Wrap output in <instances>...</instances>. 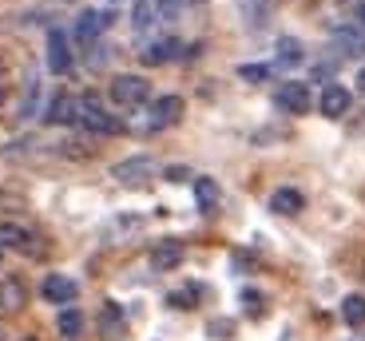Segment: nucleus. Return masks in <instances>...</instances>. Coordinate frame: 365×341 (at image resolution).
<instances>
[{
	"instance_id": "nucleus-22",
	"label": "nucleus",
	"mask_w": 365,
	"mask_h": 341,
	"mask_svg": "<svg viewBox=\"0 0 365 341\" xmlns=\"http://www.w3.org/2000/svg\"><path fill=\"white\" fill-rule=\"evenodd\" d=\"M56 325H60V337H64V341H76V337L83 333V314L68 305L64 314H60V322H56Z\"/></svg>"
},
{
	"instance_id": "nucleus-5",
	"label": "nucleus",
	"mask_w": 365,
	"mask_h": 341,
	"mask_svg": "<svg viewBox=\"0 0 365 341\" xmlns=\"http://www.w3.org/2000/svg\"><path fill=\"white\" fill-rule=\"evenodd\" d=\"M329 40L341 56H365V28L357 20H341V24L329 28Z\"/></svg>"
},
{
	"instance_id": "nucleus-10",
	"label": "nucleus",
	"mask_w": 365,
	"mask_h": 341,
	"mask_svg": "<svg viewBox=\"0 0 365 341\" xmlns=\"http://www.w3.org/2000/svg\"><path fill=\"white\" fill-rule=\"evenodd\" d=\"M24 302H28L24 282H20V278H4V282H0V314H4V318L20 314V310H24Z\"/></svg>"
},
{
	"instance_id": "nucleus-17",
	"label": "nucleus",
	"mask_w": 365,
	"mask_h": 341,
	"mask_svg": "<svg viewBox=\"0 0 365 341\" xmlns=\"http://www.w3.org/2000/svg\"><path fill=\"white\" fill-rule=\"evenodd\" d=\"M274 52H278L274 56V64L278 68H298L302 60H306V48H302V40H294V36H282Z\"/></svg>"
},
{
	"instance_id": "nucleus-34",
	"label": "nucleus",
	"mask_w": 365,
	"mask_h": 341,
	"mask_svg": "<svg viewBox=\"0 0 365 341\" xmlns=\"http://www.w3.org/2000/svg\"><path fill=\"white\" fill-rule=\"evenodd\" d=\"M357 83H361V92H365V68H361V75H357Z\"/></svg>"
},
{
	"instance_id": "nucleus-38",
	"label": "nucleus",
	"mask_w": 365,
	"mask_h": 341,
	"mask_svg": "<svg viewBox=\"0 0 365 341\" xmlns=\"http://www.w3.org/2000/svg\"><path fill=\"white\" fill-rule=\"evenodd\" d=\"M111 4H115V0H111Z\"/></svg>"
},
{
	"instance_id": "nucleus-24",
	"label": "nucleus",
	"mask_w": 365,
	"mask_h": 341,
	"mask_svg": "<svg viewBox=\"0 0 365 341\" xmlns=\"http://www.w3.org/2000/svg\"><path fill=\"white\" fill-rule=\"evenodd\" d=\"M36 95H40V80L36 75H28L24 80V103H20V115H24V120L36 111Z\"/></svg>"
},
{
	"instance_id": "nucleus-29",
	"label": "nucleus",
	"mask_w": 365,
	"mask_h": 341,
	"mask_svg": "<svg viewBox=\"0 0 365 341\" xmlns=\"http://www.w3.org/2000/svg\"><path fill=\"white\" fill-rule=\"evenodd\" d=\"M111 60V48H103V44H91V56H88V64L91 68H103Z\"/></svg>"
},
{
	"instance_id": "nucleus-3",
	"label": "nucleus",
	"mask_w": 365,
	"mask_h": 341,
	"mask_svg": "<svg viewBox=\"0 0 365 341\" xmlns=\"http://www.w3.org/2000/svg\"><path fill=\"white\" fill-rule=\"evenodd\" d=\"M155 159L151 155H135V159H123V163L111 167V179H119L123 187H143L147 179H155Z\"/></svg>"
},
{
	"instance_id": "nucleus-14",
	"label": "nucleus",
	"mask_w": 365,
	"mask_h": 341,
	"mask_svg": "<svg viewBox=\"0 0 365 341\" xmlns=\"http://www.w3.org/2000/svg\"><path fill=\"white\" fill-rule=\"evenodd\" d=\"M182 262V242H175V238H163L155 250H151V266L159 270V274H167V270H175Z\"/></svg>"
},
{
	"instance_id": "nucleus-18",
	"label": "nucleus",
	"mask_w": 365,
	"mask_h": 341,
	"mask_svg": "<svg viewBox=\"0 0 365 341\" xmlns=\"http://www.w3.org/2000/svg\"><path fill=\"white\" fill-rule=\"evenodd\" d=\"M80 120V100L72 95H56L52 107H48V123H76Z\"/></svg>"
},
{
	"instance_id": "nucleus-30",
	"label": "nucleus",
	"mask_w": 365,
	"mask_h": 341,
	"mask_svg": "<svg viewBox=\"0 0 365 341\" xmlns=\"http://www.w3.org/2000/svg\"><path fill=\"white\" fill-rule=\"evenodd\" d=\"M230 330H235L230 322H210V333H215V337H227Z\"/></svg>"
},
{
	"instance_id": "nucleus-6",
	"label": "nucleus",
	"mask_w": 365,
	"mask_h": 341,
	"mask_svg": "<svg viewBox=\"0 0 365 341\" xmlns=\"http://www.w3.org/2000/svg\"><path fill=\"white\" fill-rule=\"evenodd\" d=\"M179 120H182V100L179 95H159V100L147 107L143 127L147 131H163V127H171V123H179Z\"/></svg>"
},
{
	"instance_id": "nucleus-15",
	"label": "nucleus",
	"mask_w": 365,
	"mask_h": 341,
	"mask_svg": "<svg viewBox=\"0 0 365 341\" xmlns=\"http://www.w3.org/2000/svg\"><path fill=\"white\" fill-rule=\"evenodd\" d=\"M302 206H306V199H302V191H294V187H278V191L270 194L274 214H298Z\"/></svg>"
},
{
	"instance_id": "nucleus-16",
	"label": "nucleus",
	"mask_w": 365,
	"mask_h": 341,
	"mask_svg": "<svg viewBox=\"0 0 365 341\" xmlns=\"http://www.w3.org/2000/svg\"><path fill=\"white\" fill-rule=\"evenodd\" d=\"M4 246L20 250V254H32V234L24 226H16V222H0V250Z\"/></svg>"
},
{
	"instance_id": "nucleus-12",
	"label": "nucleus",
	"mask_w": 365,
	"mask_h": 341,
	"mask_svg": "<svg viewBox=\"0 0 365 341\" xmlns=\"http://www.w3.org/2000/svg\"><path fill=\"white\" fill-rule=\"evenodd\" d=\"M318 107H322V115H329V120H341V115L349 111V92L341 88V83H326Z\"/></svg>"
},
{
	"instance_id": "nucleus-32",
	"label": "nucleus",
	"mask_w": 365,
	"mask_h": 341,
	"mask_svg": "<svg viewBox=\"0 0 365 341\" xmlns=\"http://www.w3.org/2000/svg\"><path fill=\"white\" fill-rule=\"evenodd\" d=\"M357 24L365 28V0H361V9H357Z\"/></svg>"
},
{
	"instance_id": "nucleus-19",
	"label": "nucleus",
	"mask_w": 365,
	"mask_h": 341,
	"mask_svg": "<svg viewBox=\"0 0 365 341\" xmlns=\"http://www.w3.org/2000/svg\"><path fill=\"white\" fill-rule=\"evenodd\" d=\"M195 203H199V211H207V214H215L219 211V183L215 179H195Z\"/></svg>"
},
{
	"instance_id": "nucleus-27",
	"label": "nucleus",
	"mask_w": 365,
	"mask_h": 341,
	"mask_svg": "<svg viewBox=\"0 0 365 341\" xmlns=\"http://www.w3.org/2000/svg\"><path fill=\"white\" fill-rule=\"evenodd\" d=\"M182 9H187L182 0H155V12H159V20H175Z\"/></svg>"
},
{
	"instance_id": "nucleus-37",
	"label": "nucleus",
	"mask_w": 365,
	"mask_h": 341,
	"mask_svg": "<svg viewBox=\"0 0 365 341\" xmlns=\"http://www.w3.org/2000/svg\"><path fill=\"white\" fill-rule=\"evenodd\" d=\"M0 254H4V250H0Z\"/></svg>"
},
{
	"instance_id": "nucleus-28",
	"label": "nucleus",
	"mask_w": 365,
	"mask_h": 341,
	"mask_svg": "<svg viewBox=\"0 0 365 341\" xmlns=\"http://www.w3.org/2000/svg\"><path fill=\"white\" fill-rule=\"evenodd\" d=\"M242 305H247L250 318H258L262 314V294H258V290H242Z\"/></svg>"
},
{
	"instance_id": "nucleus-9",
	"label": "nucleus",
	"mask_w": 365,
	"mask_h": 341,
	"mask_svg": "<svg viewBox=\"0 0 365 341\" xmlns=\"http://www.w3.org/2000/svg\"><path fill=\"white\" fill-rule=\"evenodd\" d=\"M100 333L108 341H119L123 333H128V314H123L119 302H103L100 305Z\"/></svg>"
},
{
	"instance_id": "nucleus-23",
	"label": "nucleus",
	"mask_w": 365,
	"mask_h": 341,
	"mask_svg": "<svg viewBox=\"0 0 365 341\" xmlns=\"http://www.w3.org/2000/svg\"><path fill=\"white\" fill-rule=\"evenodd\" d=\"M151 24H155V0H139L135 12H131V28H135V32H147Z\"/></svg>"
},
{
	"instance_id": "nucleus-36",
	"label": "nucleus",
	"mask_w": 365,
	"mask_h": 341,
	"mask_svg": "<svg viewBox=\"0 0 365 341\" xmlns=\"http://www.w3.org/2000/svg\"><path fill=\"white\" fill-rule=\"evenodd\" d=\"M24 341H32V337H24Z\"/></svg>"
},
{
	"instance_id": "nucleus-8",
	"label": "nucleus",
	"mask_w": 365,
	"mask_h": 341,
	"mask_svg": "<svg viewBox=\"0 0 365 341\" xmlns=\"http://www.w3.org/2000/svg\"><path fill=\"white\" fill-rule=\"evenodd\" d=\"M48 68H52L56 75L72 72V44H68V36L60 32V28L48 32Z\"/></svg>"
},
{
	"instance_id": "nucleus-26",
	"label": "nucleus",
	"mask_w": 365,
	"mask_h": 341,
	"mask_svg": "<svg viewBox=\"0 0 365 341\" xmlns=\"http://www.w3.org/2000/svg\"><path fill=\"white\" fill-rule=\"evenodd\" d=\"M238 75L250 80V83H262V80H270V68H266V64H242V68H238Z\"/></svg>"
},
{
	"instance_id": "nucleus-13",
	"label": "nucleus",
	"mask_w": 365,
	"mask_h": 341,
	"mask_svg": "<svg viewBox=\"0 0 365 341\" xmlns=\"http://www.w3.org/2000/svg\"><path fill=\"white\" fill-rule=\"evenodd\" d=\"M44 298H48V302H56V305L76 302V282L68 274H48L44 278Z\"/></svg>"
},
{
	"instance_id": "nucleus-33",
	"label": "nucleus",
	"mask_w": 365,
	"mask_h": 341,
	"mask_svg": "<svg viewBox=\"0 0 365 341\" xmlns=\"http://www.w3.org/2000/svg\"><path fill=\"white\" fill-rule=\"evenodd\" d=\"M4 100H9V88H4V83H0V103H4Z\"/></svg>"
},
{
	"instance_id": "nucleus-35",
	"label": "nucleus",
	"mask_w": 365,
	"mask_h": 341,
	"mask_svg": "<svg viewBox=\"0 0 365 341\" xmlns=\"http://www.w3.org/2000/svg\"><path fill=\"white\" fill-rule=\"evenodd\" d=\"M182 4H199V0H182Z\"/></svg>"
},
{
	"instance_id": "nucleus-31",
	"label": "nucleus",
	"mask_w": 365,
	"mask_h": 341,
	"mask_svg": "<svg viewBox=\"0 0 365 341\" xmlns=\"http://www.w3.org/2000/svg\"><path fill=\"white\" fill-rule=\"evenodd\" d=\"M167 179H171V183H182V179H187V167H167Z\"/></svg>"
},
{
	"instance_id": "nucleus-2",
	"label": "nucleus",
	"mask_w": 365,
	"mask_h": 341,
	"mask_svg": "<svg viewBox=\"0 0 365 341\" xmlns=\"http://www.w3.org/2000/svg\"><path fill=\"white\" fill-rule=\"evenodd\" d=\"M111 20H115V16H111L108 9H83L80 16H76V44L91 48L111 28Z\"/></svg>"
},
{
	"instance_id": "nucleus-39",
	"label": "nucleus",
	"mask_w": 365,
	"mask_h": 341,
	"mask_svg": "<svg viewBox=\"0 0 365 341\" xmlns=\"http://www.w3.org/2000/svg\"><path fill=\"white\" fill-rule=\"evenodd\" d=\"M0 337H4V333H0Z\"/></svg>"
},
{
	"instance_id": "nucleus-11",
	"label": "nucleus",
	"mask_w": 365,
	"mask_h": 341,
	"mask_svg": "<svg viewBox=\"0 0 365 341\" xmlns=\"http://www.w3.org/2000/svg\"><path fill=\"white\" fill-rule=\"evenodd\" d=\"M139 56H143V64H151V68H155V64H171L175 56H182V44L175 36H163V40H151Z\"/></svg>"
},
{
	"instance_id": "nucleus-21",
	"label": "nucleus",
	"mask_w": 365,
	"mask_h": 341,
	"mask_svg": "<svg viewBox=\"0 0 365 341\" xmlns=\"http://www.w3.org/2000/svg\"><path fill=\"white\" fill-rule=\"evenodd\" d=\"M238 9H242L250 28H262L266 16H270V0H238Z\"/></svg>"
},
{
	"instance_id": "nucleus-20",
	"label": "nucleus",
	"mask_w": 365,
	"mask_h": 341,
	"mask_svg": "<svg viewBox=\"0 0 365 341\" xmlns=\"http://www.w3.org/2000/svg\"><path fill=\"white\" fill-rule=\"evenodd\" d=\"M341 318H346L349 330H361L365 325V294H349L346 302H341Z\"/></svg>"
},
{
	"instance_id": "nucleus-1",
	"label": "nucleus",
	"mask_w": 365,
	"mask_h": 341,
	"mask_svg": "<svg viewBox=\"0 0 365 341\" xmlns=\"http://www.w3.org/2000/svg\"><path fill=\"white\" fill-rule=\"evenodd\" d=\"M80 123L91 131V135H119V131H123V120L108 115L96 95H80Z\"/></svg>"
},
{
	"instance_id": "nucleus-4",
	"label": "nucleus",
	"mask_w": 365,
	"mask_h": 341,
	"mask_svg": "<svg viewBox=\"0 0 365 341\" xmlns=\"http://www.w3.org/2000/svg\"><path fill=\"white\" fill-rule=\"evenodd\" d=\"M147 95H151V88H147L143 75H115V80H111V100H115L119 107H139Z\"/></svg>"
},
{
	"instance_id": "nucleus-7",
	"label": "nucleus",
	"mask_w": 365,
	"mask_h": 341,
	"mask_svg": "<svg viewBox=\"0 0 365 341\" xmlns=\"http://www.w3.org/2000/svg\"><path fill=\"white\" fill-rule=\"evenodd\" d=\"M274 103L282 111H290V115H306L310 111V103H314V95H310V88L306 83H298V80H286L278 92H274Z\"/></svg>"
},
{
	"instance_id": "nucleus-25",
	"label": "nucleus",
	"mask_w": 365,
	"mask_h": 341,
	"mask_svg": "<svg viewBox=\"0 0 365 341\" xmlns=\"http://www.w3.org/2000/svg\"><path fill=\"white\" fill-rule=\"evenodd\" d=\"M167 302L175 305V310H191L195 302H199V286H187V290H175L171 298H167Z\"/></svg>"
}]
</instances>
